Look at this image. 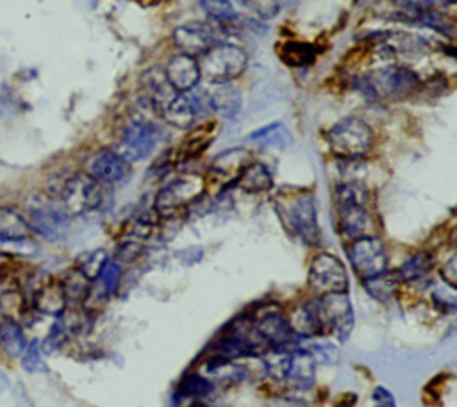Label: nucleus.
Masks as SVG:
<instances>
[{
    "label": "nucleus",
    "instance_id": "38",
    "mask_svg": "<svg viewBox=\"0 0 457 407\" xmlns=\"http://www.w3.org/2000/svg\"><path fill=\"white\" fill-rule=\"evenodd\" d=\"M202 7L216 23L227 25L234 18V11L228 0H202Z\"/></svg>",
    "mask_w": 457,
    "mask_h": 407
},
{
    "label": "nucleus",
    "instance_id": "33",
    "mask_svg": "<svg viewBox=\"0 0 457 407\" xmlns=\"http://www.w3.org/2000/svg\"><path fill=\"white\" fill-rule=\"evenodd\" d=\"M248 139H252V141H255L259 145H264V146H273V148H286L293 141L289 130L282 123L266 125V127L252 132L248 136Z\"/></svg>",
    "mask_w": 457,
    "mask_h": 407
},
{
    "label": "nucleus",
    "instance_id": "29",
    "mask_svg": "<svg viewBox=\"0 0 457 407\" xmlns=\"http://www.w3.org/2000/svg\"><path fill=\"white\" fill-rule=\"evenodd\" d=\"M236 186L246 193H266L273 187V177L271 171L268 170L266 164L259 162V161H252L245 171L241 173V177L237 179Z\"/></svg>",
    "mask_w": 457,
    "mask_h": 407
},
{
    "label": "nucleus",
    "instance_id": "1",
    "mask_svg": "<svg viewBox=\"0 0 457 407\" xmlns=\"http://www.w3.org/2000/svg\"><path fill=\"white\" fill-rule=\"evenodd\" d=\"M334 209L337 232L348 243L364 236H378V220L364 182H339L334 189Z\"/></svg>",
    "mask_w": 457,
    "mask_h": 407
},
{
    "label": "nucleus",
    "instance_id": "24",
    "mask_svg": "<svg viewBox=\"0 0 457 407\" xmlns=\"http://www.w3.org/2000/svg\"><path fill=\"white\" fill-rule=\"evenodd\" d=\"M277 54L289 68H309L318 57V48L311 41L286 39L277 45Z\"/></svg>",
    "mask_w": 457,
    "mask_h": 407
},
{
    "label": "nucleus",
    "instance_id": "25",
    "mask_svg": "<svg viewBox=\"0 0 457 407\" xmlns=\"http://www.w3.org/2000/svg\"><path fill=\"white\" fill-rule=\"evenodd\" d=\"M209 100V107L218 112L221 118H234L243 105V91L239 86L232 84V82H225V84H218L212 93L207 96Z\"/></svg>",
    "mask_w": 457,
    "mask_h": 407
},
{
    "label": "nucleus",
    "instance_id": "32",
    "mask_svg": "<svg viewBox=\"0 0 457 407\" xmlns=\"http://www.w3.org/2000/svg\"><path fill=\"white\" fill-rule=\"evenodd\" d=\"M212 391V380L200 373H186L175 389L177 398H202Z\"/></svg>",
    "mask_w": 457,
    "mask_h": 407
},
{
    "label": "nucleus",
    "instance_id": "11",
    "mask_svg": "<svg viewBox=\"0 0 457 407\" xmlns=\"http://www.w3.org/2000/svg\"><path fill=\"white\" fill-rule=\"evenodd\" d=\"M70 214L52 200L36 198L27 205V223L32 232L46 241H61L70 227Z\"/></svg>",
    "mask_w": 457,
    "mask_h": 407
},
{
    "label": "nucleus",
    "instance_id": "8",
    "mask_svg": "<svg viewBox=\"0 0 457 407\" xmlns=\"http://www.w3.org/2000/svg\"><path fill=\"white\" fill-rule=\"evenodd\" d=\"M312 302H314L323 334H332L339 341H345L353 328V309H352L348 291L327 293V295L316 296Z\"/></svg>",
    "mask_w": 457,
    "mask_h": 407
},
{
    "label": "nucleus",
    "instance_id": "14",
    "mask_svg": "<svg viewBox=\"0 0 457 407\" xmlns=\"http://www.w3.org/2000/svg\"><path fill=\"white\" fill-rule=\"evenodd\" d=\"M171 37L180 54L193 55L196 59L202 54H205L212 45L221 41L218 29L204 21H191V23L179 25L173 30Z\"/></svg>",
    "mask_w": 457,
    "mask_h": 407
},
{
    "label": "nucleus",
    "instance_id": "34",
    "mask_svg": "<svg viewBox=\"0 0 457 407\" xmlns=\"http://www.w3.org/2000/svg\"><path fill=\"white\" fill-rule=\"evenodd\" d=\"M107 259H109V255L102 248H96V250L80 253L75 261V268L80 273H84L91 282H95L98 278L104 264L107 262Z\"/></svg>",
    "mask_w": 457,
    "mask_h": 407
},
{
    "label": "nucleus",
    "instance_id": "10",
    "mask_svg": "<svg viewBox=\"0 0 457 407\" xmlns=\"http://www.w3.org/2000/svg\"><path fill=\"white\" fill-rule=\"evenodd\" d=\"M248 320L266 350L289 348L296 339L287 323V316L277 305L255 307L250 311Z\"/></svg>",
    "mask_w": 457,
    "mask_h": 407
},
{
    "label": "nucleus",
    "instance_id": "31",
    "mask_svg": "<svg viewBox=\"0 0 457 407\" xmlns=\"http://www.w3.org/2000/svg\"><path fill=\"white\" fill-rule=\"evenodd\" d=\"M398 284L400 280L395 271H384L380 275L362 280V287L377 302H389L396 295Z\"/></svg>",
    "mask_w": 457,
    "mask_h": 407
},
{
    "label": "nucleus",
    "instance_id": "15",
    "mask_svg": "<svg viewBox=\"0 0 457 407\" xmlns=\"http://www.w3.org/2000/svg\"><path fill=\"white\" fill-rule=\"evenodd\" d=\"M250 162H252V154L246 148L243 146L228 148L212 159L209 166V179L220 184L221 187L232 186L237 182V179L241 177V173Z\"/></svg>",
    "mask_w": 457,
    "mask_h": 407
},
{
    "label": "nucleus",
    "instance_id": "44",
    "mask_svg": "<svg viewBox=\"0 0 457 407\" xmlns=\"http://www.w3.org/2000/svg\"><path fill=\"white\" fill-rule=\"evenodd\" d=\"M9 384H11V382H9L7 373L0 370V395H2V393H5V391L9 389Z\"/></svg>",
    "mask_w": 457,
    "mask_h": 407
},
{
    "label": "nucleus",
    "instance_id": "36",
    "mask_svg": "<svg viewBox=\"0 0 457 407\" xmlns=\"http://www.w3.org/2000/svg\"><path fill=\"white\" fill-rule=\"evenodd\" d=\"M68 337H70V334H68V330H66L64 323L61 321V318L57 316V318H55V321L52 323V327L48 328L46 336H45V337H43V341H41V352H45V353H52V352L59 350V348L66 343V339H68Z\"/></svg>",
    "mask_w": 457,
    "mask_h": 407
},
{
    "label": "nucleus",
    "instance_id": "19",
    "mask_svg": "<svg viewBox=\"0 0 457 407\" xmlns=\"http://www.w3.org/2000/svg\"><path fill=\"white\" fill-rule=\"evenodd\" d=\"M200 100L189 93H179L161 112L162 121L175 129H191L198 118Z\"/></svg>",
    "mask_w": 457,
    "mask_h": 407
},
{
    "label": "nucleus",
    "instance_id": "3",
    "mask_svg": "<svg viewBox=\"0 0 457 407\" xmlns=\"http://www.w3.org/2000/svg\"><path fill=\"white\" fill-rule=\"evenodd\" d=\"M353 86L370 100L398 102L421 91L423 80L409 66L387 64L357 75L353 79Z\"/></svg>",
    "mask_w": 457,
    "mask_h": 407
},
{
    "label": "nucleus",
    "instance_id": "9",
    "mask_svg": "<svg viewBox=\"0 0 457 407\" xmlns=\"http://www.w3.org/2000/svg\"><path fill=\"white\" fill-rule=\"evenodd\" d=\"M161 129L146 118H132L121 132L120 143L114 148L130 164L146 159L161 141Z\"/></svg>",
    "mask_w": 457,
    "mask_h": 407
},
{
    "label": "nucleus",
    "instance_id": "12",
    "mask_svg": "<svg viewBox=\"0 0 457 407\" xmlns=\"http://www.w3.org/2000/svg\"><path fill=\"white\" fill-rule=\"evenodd\" d=\"M309 289L316 295L348 291V273L345 264L328 252H320L312 257L307 275Z\"/></svg>",
    "mask_w": 457,
    "mask_h": 407
},
{
    "label": "nucleus",
    "instance_id": "16",
    "mask_svg": "<svg viewBox=\"0 0 457 407\" xmlns=\"http://www.w3.org/2000/svg\"><path fill=\"white\" fill-rule=\"evenodd\" d=\"M87 173L100 184H121L130 177L132 166L114 148H104L87 162Z\"/></svg>",
    "mask_w": 457,
    "mask_h": 407
},
{
    "label": "nucleus",
    "instance_id": "2",
    "mask_svg": "<svg viewBox=\"0 0 457 407\" xmlns=\"http://www.w3.org/2000/svg\"><path fill=\"white\" fill-rule=\"evenodd\" d=\"M273 205L282 227L291 236L302 239L311 246H318L321 243L316 202L311 191L284 187L275 195Z\"/></svg>",
    "mask_w": 457,
    "mask_h": 407
},
{
    "label": "nucleus",
    "instance_id": "5",
    "mask_svg": "<svg viewBox=\"0 0 457 407\" xmlns=\"http://www.w3.org/2000/svg\"><path fill=\"white\" fill-rule=\"evenodd\" d=\"M202 79L209 84L234 82L241 77L248 66V54L243 46L228 41H220L212 45L205 54L198 57Z\"/></svg>",
    "mask_w": 457,
    "mask_h": 407
},
{
    "label": "nucleus",
    "instance_id": "4",
    "mask_svg": "<svg viewBox=\"0 0 457 407\" xmlns=\"http://www.w3.org/2000/svg\"><path fill=\"white\" fill-rule=\"evenodd\" d=\"M325 139L339 161H359L373 150L375 132L362 118L345 116L328 127Z\"/></svg>",
    "mask_w": 457,
    "mask_h": 407
},
{
    "label": "nucleus",
    "instance_id": "40",
    "mask_svg": "<svg viewBox=\"0 0 457 407\" xmlns=\"http://www.w3.org/2000/svg\"><path fill=\"white\" fill-rule=\"evenodd\" d=\"M248 7L262 20H270L278 12V0H246Z\"/></svg>",
    "mask_w": 457,
    "mask_h": 407
},
{
    "label": "nucleus",
    "instance_id": "43",
    "mask_svg": "<svg viewBox=\"0 0 457 407\" xmlns=\"http://www.w3.org/2000/svg\"><path fill=\"white\" fill-rule=\"evenodd\" d=\"M21 303H23V298L18 291L7 289V291L0 293V307H4V309H20Z\"/></svg>",
    "mask_w": 457,
    "mask_h": 407
},
{
    "label": "nucleus",
    "instance_id": "39",
    "mask_svg": "<svg viewBox=\"0 0 457 407\" xmlns=\"http://www.w3.org/2000/svg\"><path fill=\"white\" fill-rule=\"evenodd\" d=\"M143 253V243L139 239H125L116 246L114 252V261L120 264H130L137 261Z\"/></svg>",
    "mask_w": 457,
    "mask_h": 407
},
{
    "label": "nucleus",
    "instance_id": "26",
    "mask_svg": "<svg viewBox=\"0 0 457 407\" xmlns=\"http://www.w3.org/2000/svg\"><path fill=\"white\" fill-rule=\"evenodd\" d=\"M30 227L12 207H0V245L9 246L30 237Z\"/></svg>",
    "mask_w": 457,
    "mask_h": 407
},
{
    "label": "nucleus",
    "instance_id": "27",
    "mask_svg": "<svg viewBox=\"0 0 457 407\" xmlns=\"http://www.w3.org/2000/svg\"><path fill=\"white\" fill-rule=\"evenodd\" d=\"M59 282H61V287L64 291L68 307H79V305H84L87 302L91 287H93V282L84 273H80L75 266L70 268L59 278Z\"/></svg>",
    "mask_w": 457,
    "mask_h": 407
},
{
    "label": "nucleus",
    "instance_id": "21",
    "mask_svg": "<svg viewBox=\"0 0 457 407\" xmlns=\"http://www.w3.org/2000/svg\"><path fill=\"white\" fill-rule=\"evenodd\" d=\"M214 134H216L214 121L202 123L198 127H191L189 134L184 137L180 146L175 150V162L189 161V159H195L200 154H204V150L209 148V145L212 143Z\"/></svg>",
    "mask_w": 457,
    "mask_h": 407
},
{
    "label": "nucleus",
    "instance_id": "6",
    "mask_svg": "<svg viewBox=\"0 0 457 407\" xmlns=\"http://www.w3.org/2000/svg\"><path fill=\"white\" fill-rule=\"evenodd\" d=\"M207 189V177L200 173H182L175 179H171L168 184H164L154 200V209L159 214V218L173 216L184 209H187L191 204L200 200Z\"/></svg>",
    "mask_w": 457,
    "mask_h": 407
},
{
    "label": "nucleus",
    "instance_id": "41",
    "mask_svg": "<svg viewBox=\"0 0 457 407\" xmlns=\"http://www.w3.org/2000/svg\"><path fill=\"white\" fill-rule=\"evenodd\" d=\"M441 280L457 289V253H453L439 270Z\"/></svg>",
    "mask_w": 457,
    "mask_h": 407
},
{
    "label": "nucleus",
    "instance_id": "22",
    "mask_svg": "<svg viewBox=\"0 0 457 407\" xmlns=\"http://www.w3.org/2000/svg\"><path fill=\"white\" fill-rule=\"evenodd\" d=\"M287 323L295 334V337H321L323 336V328L320 325L318 314H316V307L312 300L302 302L296 307H293V311L287 316Z\"/></svg>",
    "mask_w": 457,
    "mask_h": 407
},
{
    "label": "nucleus",
    "instance_id": "18",
    "mask_svg": "<svg viewBox=\"0 0 457 407\" xmlns=\"http://www.w3.org/2000/svg\"><path fill=\"white\" fill-rule=\"evenodd\" d=\"M141 87H143V98L155 111V114H159L179 95L171 87V84L164 75V70L161 68H148L141 75Z\"/></svg>",
    "mask_w": 457,
    "mask_h": 407
},
{
    "label": "nucleus",
    "instance_id": "37",
    "mask_svg": "<svg viewBox=\"0 0 457 407\" xmlns=\"http://www.w3.org/2000/svg\"><path fill=\"white\" fill-rule=\"evenodd\" d=\"M41 353H43L41 352V343L37 339H32L27 345L25 352L21 353V368L25 371H29V373H43V371H46L48 368H46Z\"/></svg>",
    "mask_w": 457,
    "mask_h": 407
},
{
    "label": "nucleus",
    "instance_id": "7",
    "mask_svg": "<svg viewBox=\"0 0 457 407\" xmlns=\"http://www.w3.org/2000/svg\"><path fill=\"white\" fill-rule=\"evenodd\" d=\"M61 205L70 216L96 211L102 204V184L87 171H77L61 187Z\"/></svg>",
    "mask_w": 457,
    "mask_h": 407
},
{
    "label": "nucleus",
    "instance_id": "45",
    "mask_svg": "<svg viewBox=\"0 0 457 407\" xmlns=\"http://www.w3.org/2000/svg\"><path fill=\"white\" fill-rule=\"evenodd\" d=\"M136 2H139L143 5H154V4H159L161 0H136Z\"/></svg>",
    "mask_w": 457,
    "mask_h": 407
},
{
    "label": "nucleus",
    "instance_id": "13",
    "mask_svg": "<svg viewBox=\"0 0 457 407\" xmlns=\"http://www.w3.org/2000/svg\"><path fill=\"white\" fill-rule=\"evenodd\" d=\"M346 255L352 270L361 280L387 271V252L378 236H364L350 241Z\"/></svg>",
    "mask_w": 457,
    "mask_h": 407
},
{
    "label": "nucleus",
    "instance_id": "23",
    "mask_svg": "<svg viewBox=\"0 0 457 407\" xmlns=\"http://www.w3.org/2000/svg\"><path fill=\"white\" fill-rule=\"evenodd\" d=\"M314 377H316V359L305 348L291 350L286 380L293 387L307 389L314 384Z\"/></svg>",
    "mask_w": 457,
    "mask_h": 407
},
{
    "label": "nucleus",
    "instance_id": "46",
    "mask_svg": "<svg viewBox=\"0 0 457 407\" xmlns=\"http://www.w3.org/2000/svg\"><path fill=\"white\" fill-rule=\"evenodd\" d=\"M189 407H205V405H202V403H198V402H196V403H191Z\"/></svg>",
    "mask_w": 457,
    "mask_h": 407
},
{
    "label": "nucleus",
    "instance_id": "20",
    "mask_svg": "<svg viewBox=\"0 0 457 407\" xmlns=\"http://www.w3.org/2000/svg\"><path fill=\"white\" fill-rule=\"evenodd\" d=\"M32 309L45 316H61L68 303L59 278H46L32 291Z\"/></svg>",
    "mask_w": 457,
    "mask_h": 407
},
{
    "label": "nucleus",
    "instance_id": "30",
    "mask_svg": "<svg viewBox=\"0 0 457 407\" xmlns=\"http://www.w3.org/2000/svg\"><path fill=\"white\" fill-rule=\"evenodd\" d=\"M432 268H434L432 253L427 250H418L411 253L395 273L400 282H416L425 278Z\"/></svg>",
    "mask_w": 457,
    "mask_h": 407
},
{
    "label": "nucleus",
    "instance_id": "35",
    "mask_svg": "<svg viewBox=\"0 0 457 407\" xmlns=\"http://www.w3.org/2000/svg\"><path fill=\"white\" fill-rule=\"evenodd\" d=\"M96 280L100 284V289H104L107 296H112L118 291V286L121 280V264L114 259H107Z\"/></svg>",
    "mask_w": 457,
    "mask_h": 407
},
{
    "label": "nucleus",
    "instance_id": "42",
    "mask_svg": "<svg viewBox=\"0 0 457 407\" xmlns=\"http://www.w3.org/2000/svg\"><path fill=\"white\" fill-rule=\"evenodd\" d=\"M371 403L373 407H396V400L391 391H387L384 386H377L371 393Z\"/></svg>",
    "mask_w": 457,
    "mask_h": 407
},
{
    "label": "nucleus",
    "instance_id": "28",
    "mask_svg": "<svg viewBox=\"0 0 457 407\" xmlns=\"http://www.w3.org/2000/svg\"><path fill=\"white\" fill-rule=\"evenodd\" d=\"M29 341L21 325L11 316H4L0 320V350L7 357L14 359V357H21Z\"/></svg>",
    "mask_w": 457,
    "mask_h": 407
},
{
    "label": "nucleus",
    "instance_id": "17",
    "mask_svg": "<svg viewBox=\"0 0 457 407\" xmlns=\"http://www.w3.org/2000/svg\"><path fill=\"white\" fill-rule=\"evenodd\" d=\"M164 75L177 93H189L202 80L198 59L180 52L170 57L164 66Z\"/></svg>",
    "mask_w": 457,
    "mask_h": 407
}]
</instances>
